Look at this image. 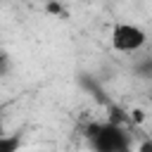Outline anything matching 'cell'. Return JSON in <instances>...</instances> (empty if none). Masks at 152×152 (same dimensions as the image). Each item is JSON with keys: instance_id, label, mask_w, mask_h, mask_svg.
<instances>
[{"instance_id": "cell-2", "label": "cell", "mask_w": 152, "mask_h": 152, "mask_svg": "<svg viewBox=\"0 0 152 152\" xmlns=\"http://www.w3.org/2000/svg\"><path fill=\"white\" fill-rule=\"evenodd\" d=\"M109 43L121 55H135L147 45V31L135 21H114Z\"/></svg>"}, {"instance_id": "cell-3", "label": "cell", "mask_w": 152, "mask_h": 152, "mask_svg": "<svg viewBox=\"0 0 152 152\" xmlns=\"http://www.w3.org/2000/svg\"><path fill=\"white\" fill-rule=\"evenodd\" d=\"M21 145H24L21 135H17V133H7V131L0 133V152H19Z\"/></svg>"}, {"instance_id": "cell-4", "label": "cell", "mask_w": 152, "mask_h": 152, "mask_svg": "<svg viewBox=\"0 0 152 152\" xmlns=\"http://www.w3.org/2000/svg\"><path fill=\"white\" fill-rule=\"evenodd\" d=\"M7 69H10V59H7L5 52H0V74H5Z\"/></svg>"}, {"instance_id": "cell-5", "label": "cell", "mask_w": 152, "mask_h": 152, "mask_svg": "<svg viewBox=\"0 0 152 152\" xmlns=\"http://www.w3.org/2000/svg\"><path fill=\"white\" fill-rule=\"evenodd\" d=\"M140 152H152V145H150V142H147V140H145V142H142V145H140Z\"/></svg>"}, {"instance_id": "cell-6", "label": "cell", "mask_w": 152, "mask_h": 152, "mask_svg": "<svg viewBox=\"0 0 152 152\" xmlns=\"http://www.w3.org/2000/svg\"><path fill=\"white\" fill-rule=\"evenodd\" d=\"M5 131V112H2V107H0V133Z\"/></svg>"}, {"instance_id": "cell-1", "label": "cell", "mask_w": 152, "mask_h": 152, "mask_svg": "<svg viewBox=\"0 0 152 152\" xmlns=\"http://www.w3.org/2000/svg\"><path fill=\"white\" fill-rule=\"evenodd\" d=\"M88 142L93 152H131V135L114 121L93 124L88 131Z\"/></svg>"}]
</instances>
